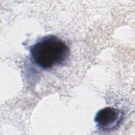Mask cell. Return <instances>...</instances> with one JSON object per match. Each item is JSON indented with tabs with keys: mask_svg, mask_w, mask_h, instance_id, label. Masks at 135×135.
Returning <instances> with one entry per match:
<instances>
[{
	"mask_svg": "<svg viewBox=\"0 0 135 135\" xmlns=\"http://www.w3.org/2000/svg\"><path fill=\"white\" fill-rule=\"evenodd\" d=\"M30 52L34 62L44 70L63 65L70 56L66 43L53 35L41 38L30 47Z\"/></svg>",
	"mask_w": 135,
	"mask_h": 135,
	"instance_id": "1",
	"label": "cell"
},
{
	"mask_svg": "<svg viewBox=\"0 0 135 135\" xmlns=\"http://www.w3.org/2000/svg\"><path fill=\"white\" fill-rule=\"evenodd\" d=\"M124 114L122 110L107 107L99 110L94 117L98 129L103 132H110L118 129L123 121Z\"/></svg>",
	"mask_w": 135,
	"mask_h": 135,
	"instance_id": "2",
	"label": "cell"
}]
</instances>
